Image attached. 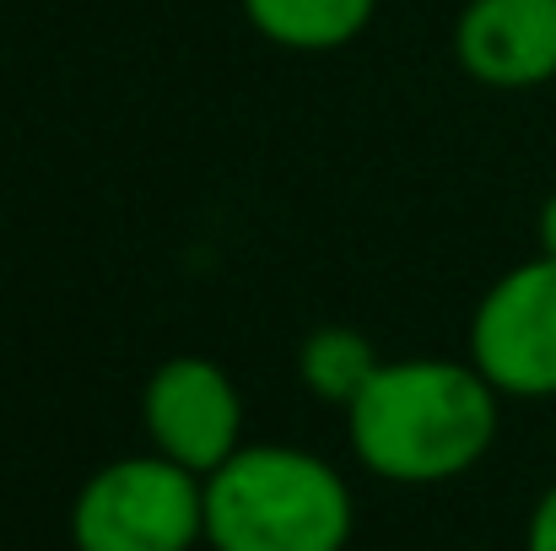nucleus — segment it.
<instances>
[{"instance_id":"f257e3e1","label":"nucleus","mask_w":556,"mask_h":551,"mask_svg":"<svg viewBox=\"0 0 556 551\" xmlns=\"http://www.w3.org/2000/svg\"><path fill=\"white\" fill-rule=\"evenodd\" d=\"M352 449L383 481H454L486 460L497 438V389L476 363L405 358L378 363L346 405Z\"/></svg>"},{"instance_id":"f03ea898","label":"nucleus","mask_w":556,"mask_h":551,"mask_svg":"<svg viewBox=\"0 0 556 551\" xmlns=\"http://www.w3.org/2000/svg\"><path fill=\"white\" fill-rule=\"evenodd\" d=\"M352 519L341 471L292 443L238 449L205 476L211 551H346Z\"/></svg>"},{"instance_id":"7ed1b4c3","label":"nucleus","mask_w":556,"mask_h":551,"mask_svg":"<svg viewBox=\"0 0 556 551\" xmlns=\"http://www.w3.org/2000/svg\"><path fill=\"white\" fill-rule=\"evenodd\" d=\"M76 551H189L205 541V476L168 454H130L81 481L71 503Z\"/></svg>"},{"instance_id":"20e7f679","label":"nucleus","mask_w":556,"mask_h":551,"mask_svg":"<svg viewBox=\"0 0 556 551\" xmlns=\"http://www.w3.org/2000/svg\"><path fill=\"white\" fill-rule=\"evenodd\" d=\"M470 363L497 395L552 400L556 395V260L535 254L503 271L470 314Z\"/></svg>"},{"instance_id":"39448f33","label":"nucleus","mask_w":556,"mask_h":551,"mask_svg":"<svg viewBox=\"0 0 556 551\" xmlns=\"http://www.w3.org/2000/svg\"><path fill=\"white\" fill-rule=\"evenodd\" d=\"M141 422L152 433V449L189 465L194 476H211L243 449L238 384L211 358H168L157 367L141 395Z\"/></svg>"},{"instance_id":"423d86ee","label":"nucleus","mask_w":556,"mask_h":551,"mask_svg":"<svg viewBox=\"0 0 556 551\" xmlns=\"http://www.w3.org/2000/svg\"><path fill=\"white\" fill-rule=\"evenodd\" d=\"M454 54L481 87H546L556 82V0H470L454 22Z\"/></svg>"},{"instance_id":"0eeeda50","label":"nucleus","mask_w":556,"mask_h":551,"mask_svg":"<svg viewBox=\"0 0 556 551\" xmlns=\"http://www.w3.org/2000/svg\"><path fill=\"white\" fill-rule=\"evenodd\" d=\"M378 0H243V16L260 38L298 54H330L363 38Z\"/></svg>"},{"instance_id":"6e6552de","label":"nucleus","mask_w":556,"mask_h":551,"mask_svg":"<svg viewBox=\"0 0 556 551\" xmlns=\"http://www.w3.org/2000/svg\"><path fill=\"white\" fill-rule=\"evenodd\" d=\"M378 363L383 358L372 352V341L352 325H319L298 347V378L330 405H352L363 384L378 373Z\"/></svg>"},{"instance_id":"1a4fd4ad","label":"nucleus","mask_w":556,"mask_h":551,"mask_svg":"<svg viewBox=\"0 0 556 551\" xmlns=\"http://www.w3.org/2000/svg\"><path fill=\"white\" fill-rule=\"evenodd\" d=\"M525 551H556V481L541 492V503H535V514H530Z\"/></svg>"},{"instance_id":"9d476101","label":"nucleus","mask_w":556,"mask_h":551,"mask_svg":"<svg viewBox=\"0 0 556 551\" xmlns=\"http://www.w3.org/2000/svg\"><path fill=\"white\" fill-rule=\"evenodd\" d=\"M535 233H541V254H552V260H556V189L546 195V205H541V222H535Z\"/></svg>"}]
</instances>
